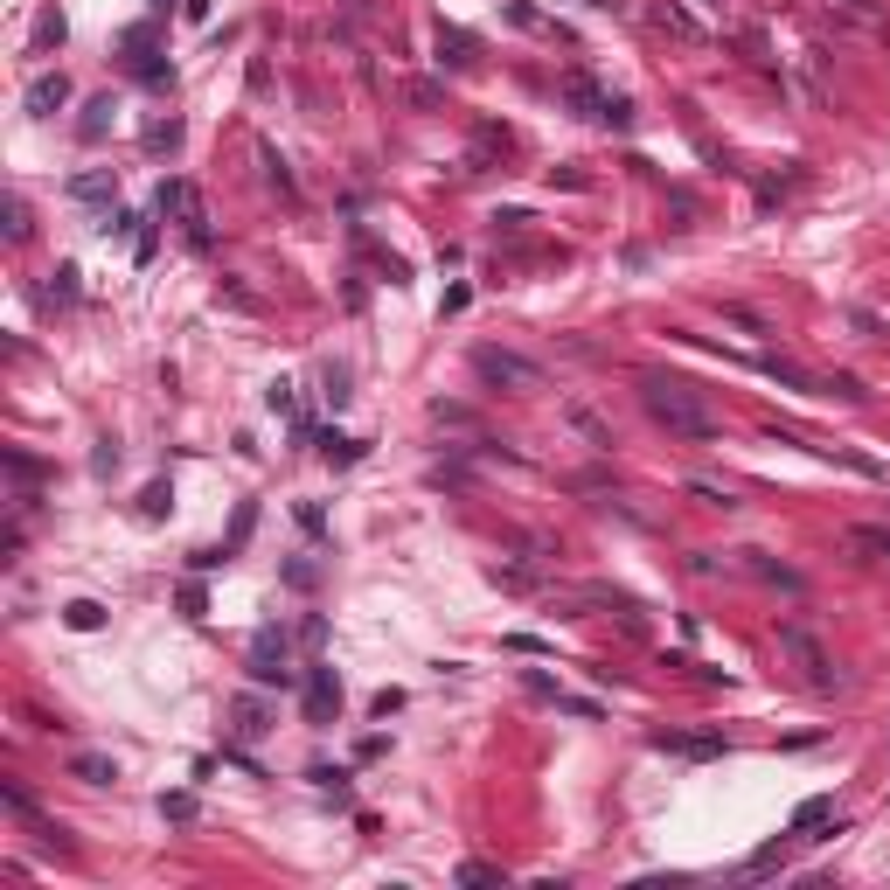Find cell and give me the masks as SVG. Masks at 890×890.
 Segmentation results:
<instances>
[{"label":"cell","mask_w":890,"mask_h":890,"mask_svg":"<svg viewBox=\"0 0 890 890\" xmlns=\"http://www.w3.org/2000/svg\"><path fill=\"white\" fill-rule=\"evenodd\" d=\"M640 404H647V418L668 432V439H689V445H710L724 439V418L689 390V383H668V376H640Z\"/></svg>","instance_id":"6da1fadb"},{"label":"cell","mask_w":890,"mask_h":890,"mask_svg":"<svg viewBox=\"0 0 890 890\" xmlns=\"http://www.w3.org/2000/svg\"><path fill=\"white\" fill-rule=\"evenodd\" d=\"M473 369H480V383H494V390H543V369L529 362V355H515V348H473Z\"/></svg>","instance_id":"7a4b0ae2"},{"label":"cell","mask_w":890,"mask_h":890,"mask_svg":"<svg viewBox=\"0 0 890 890\" xmlns=\"http://www.w3.org/2000/svg\"><path fill=\"white\" fill-rule=\"evenodd\" d=\"M286 661H293L286 633H279V626H258V640H251V682H258V689H286V682H293Z\"/></svg>","instance_id":"3957f363"},{"label":"cell","mask_w":890,"mask_h":890,"mask_svg":"<svg viewBox=\"0 0 890 890\" xmlns=\"http://www.w3.org/2000/svg\"><path fill=\"white\" fill-rule=\"evenodd\" d=\"M779 647L793 654V668L807 675V689H835V668H828V654H821V640L807 626H779Z\"/></svg>","instance_id":"277c9868"},{"label":"cell","mask_w":890,"mask_h":890,"mask_svg":"<svg viewBox=\"0 0 890 890\" xmlns=\"http://www.w3.org/2000/svg\"><path fill=\"white\" fill-rule=\"evenodd\" d=\"M160 216H181L195 251L209 244V216H202V202H195V188H188V181H160Z\"/></svg>","instance_id":"5b68a950"},{"label":"cell","mask_w":890,"mask_h":890,"mask_svg":"<svg viewBox=\"0 0 890 890\" xmlns=\"http://www.w3.org/2000/svg\"><path fill=\"white\" fill-rule=\"evenodd\" d=\"M334 710H341V675L327 661H313L306 668V724H334Z\"/></svg>","instance_id":"8992f818"},{"label":"cell","mask_w":890,"mask_h":890,"mask_svg":"<svg viewBox=\"0 0 890 890\" xmlns=\"http://www.w3.org/2000/svg\"><path fill=\"white\" fill-rule=\"evenodd\" d=\"M63 105H70V77H63V70H56V77H35V84H28V112H35V119H56Z\"/></svg>","instance_id":"52a82bcc"},{"label":"cell","mask_w":890,"mask_h":890,"mask_svg":"<svg viewBox=\"0 0 890 890\" xmlns=\"http://www.w3.org/2000/svg\"><path fill=\"white\" fill-rule=\"evenodd\" d=\"M654 744H661V751H682V758H717V751H724V738H710V731H703V738H682V731H654Z\"/></svg>","instance_id":"ba28073f"},{"label":"cell","mask_w":890,"mask_h":890,"mask_svg":"<svg viewBox=\"0 0 890 890\" xmlns=\"http://www.w3.org/2000/svg\"><path fill=\"white\" fill-rule=\"evenodd\" d=\"M70 772H77L84 786H112V779H119V765H112V758H98V751H77V758H70Z\"/></svg>","instance_id":"9c48e42d"},{"label":"cell","mask_w":890,"mask_h":890,"mask_svg":"<svg viewBox=\"0 0 890 890\" xmlns=\"http://www.w3.org/2000/svg\"><path fill=\"white\" fill-rule=\"evenodd\" d=\"M439 63H452V70L473 63V35L466 28H439Z\"/></svg>","instance_id":"30bf717a"},{"label":"cell","mask_w":890,"mask_h":890,"mask_svg":"<svg viewBox=\"0 0 890 890\" xmlns=\"http://www.w3.org/2000/svg\"><path fill=\"white\" fill-rule=\"evenodd\" d=\"M112 188H119V174H112V167H98V174H77V181H70V195H77V202H105Z\"/></svg>","instance_id":"8fae6325"},{"label":"cell","mask_w":890,"mask_h":890,"mask_svg":"<svg viewBox=\"0 0 890 890\" xmlns=\"http://www.w3.org/2000/svg\"><path fill=\"white\" fill-rule=\"evenodd\" d=\"M828 814H835V800H821V793H814V800H800V807H793V821H786V835H807V828H821Z\"/></svg>","instance_id":"7c38bea8"},{"label":"cell","mask_w":890,"mask_h":890,"mask_svg":"<svg viewBox=\"0 0 890 890\" xmlns=\"http://www.w3.org/2000/svg\"><path fill=\"white\" fill-rule=\"evenodd\" d=\"M654 21H661L668 35H682V42H703V28H696V21H689V14H682L675 0H661V7H654Z\"/></svg>","instance_id":"4fadbf2b"},{"label":"cell","mask_w":890,"mask_h":890,"mask_svg":"<svg viewBox=\"0 0 890 890\" xmlns=\"http://www.w3.org/2000/svg\"><path fill=\"white\" fill-rule=\"evenodd\" d=\"M230 717H237V738H258V731H272V724H265V703H258V696H237V710H230Z\"/></svg>","instance_id":"5bb4252c"},{"label":"cell","mask_w":890,"mask_h":890,"mask_svg":"<svg viewBox=\"0 0 890 890\" xmlns=\"http://www.w3.org/2000/svg\"><path fill=\"white\" fill-rule=\"evenodd\" d=\"M63 619H70L77 633H98V626H105V605H98V598H77V605H63Z\"/></svg>","instance_id":"9a60e30c"},{"label":"cell","mask_w":890,"mask_h":890,"mask_svg":"<svg viewBox=\"0 0 890 890\" xmlns=\"http://www.w3.org/2000/svg\"><path fill=\"white\" fill-rule=\"evenodd\" d=\"M7 473H14V487H21V501H28V487L42 480V466H35L28 452H7Z\"/></svg>","instance_id":"2e32d148"},{"label":"cell","mask_w":890,"mask_h":890,"mask_svg":"<svg viewBox=\"0 0 890 890\" xmlns=\"http://www.w3.org/2000/svg\"><path fill=\"white\" fill-rule=\"evenodd\" d=\"M49 299H56V306L77 299V265H56V272H49Z\"/></svg>","instance_id":"e0dca14e"},{"label":"cell","mask_w":890,"mask_h":890,"mask_svg":"<svg viewBox=\"0 0 890 890\" xmlns=\"http://www.w3.org/2000/svg\"><path fill=\"white\" fill-rule=\"evenodd\" d=\"M320 452H327L334 466H348V459H362V439H341V432H327V439H320Z\"/></svg>","instance_id":"ac0fdd59"},{"label":"cell","mask_w":890,"mask_h":890,"mask_svg":"<svg viewBox=\"0 0 890 890\" xmlns=\"http://www.w3.org/2000/svg\"><path fill=\"white\" fill-rule=\"evenodd\" d=\"M105 126H112V98H91V112H84V126H77V133H84V140H98Z\"/></svg>","instance_id":"d6986e66"},{"label":"cell","mask_w":890,"mask_h":890,"mask_svg":"<svg viewBox=\"0 0 890 890\" xmlns=\"http://www.w3.org/2000/svg\"><path fill=\"white\" fill-rule=\"evenodd\" d=\"M160 814L167 821H195V793H160Z\"/></svg>","instance_id":"ffe728a7"},{"label":"cell","mask_w":890,"mask_h":890,"mask_svg":"<svg viewBox=\"0 0 890 890\" xmlns=\"http://www.w3.org/2000/svg\"><path fill=\"white\" fill-rule=\"evenodd\" d=\"M452 877H459V884H501V870H494V863H459Z\"/></svg>","instance_id":"44dd1931"},{"label":"cell","mask_w":890,"mask_h":890,"mask_svg":"<svg viewBox=\"0 0 890 890\" xmlns=\"http://www.w3.org/2000/svg\"><path fill=\"white\" fill-rule=\"evenodd\" d=\"M265 181H272L279 195H293V174H286V160H279V153H265Z\"/></svg>","instance_id":"7402d4cb"},{"label":"cell","mask_w":890,"mask_h":890,"mask_svg":"<svg viewBox=\"0 0 890 890\" xmlns=\"http://www.w3.org/2000/svg\"><path fill=\"white\" fill-rule=\"evenodd\" d=\"M167 501H174V494H167V480H153L147 494H140V508H147V515H167Z\"/></svg>","instance_id":"603a6c76"},{"label":"cell","mask_w":890,"mask_h":890,"mask_svg":"<svg viewBox=\"0 0 890 890\" xmlns=\"http://www.w3.org/2000/svg\"><path fill=\"white\" fill-rule=\"evenodd\" d=\"M571 425H578V432H585V439H592V445H612V439H605V425H598L592 411H571Z\"/></svg>","instance_id":"cb8c5ba5"},{"label":"cell","mask_w":890,"mask_h":890,"mask_svg":"<svg viewBox=\"0 0 890 890\" xmlns=\"http://www.w3.org/2000/svg\"><path fill=\"white\" fill-rule=\"evenodd\" d=\"M7 237H14V244L28 237V202H7Z\"/></svg>","instance_id":"d4e9b609"},{"label":"cell","mask_w":890,"mask_h":890,"mask_svg":"<svg viewBox=\"0 0 890 890\" xmlns=\"http://www.w3.org/2000/svg\"><path fill=\"white\" fill-rule=\"evenodd\" d=\"M327 404H348V369H327Z\"/></svg>","instance_id":"484cf974"},{"label":"cell","mask_w":890,"mask_h":890,"mask_svg":"<svg viewBox=\"0 0 890 890\" xmlns=\"http://www.w3.org/2000/svg\"><path fill=\"white\" fill-rule=\"evenodd\" d=\"M835 7H849V14H863V21H877V14H884L877 0H835Z\"/></svg>","instance_id":"4316f807"},{"label":"cell","mask_w":890,"mask_h":890,"mask_svg":"<svg viewBox=\"0 0 890 890\" xmlns=\"http://www.w3.org/2000/svg\"><path fill=\"white\" fill-rule=\"evenodd\" d=\"M696 7H724V0H696Z\"/></svg>","instance_id":"83f0119b"}]
</instances>
